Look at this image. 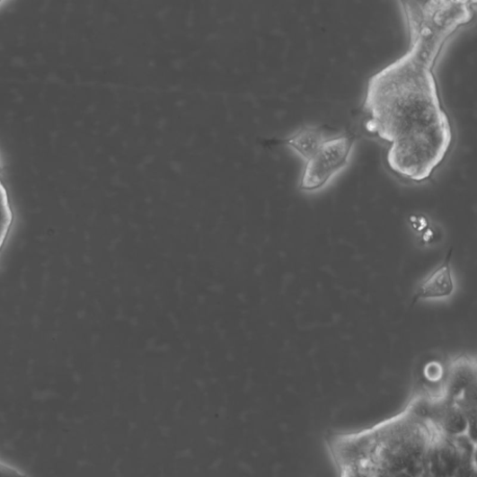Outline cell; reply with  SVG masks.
Wrapping results in <instances>:
<instances>
[{
    "mask_svg": "<svg viewBox=\"0 0 477 477\" xmlns=\"http://www.w3.org/2000/svg\"><path fill=\"white\" fill-rule=\"evenodd\" d=\"M441 52L411 40L408 51L372 75L366 89L367 131L389 144V168L415 183L432 177L454 142L435 75Z\"/></svg>",
    "mask_w": 477,
    "mask_h": 477,
    "instance_id": "cell-1",
    "label": "cell"
},
{
    "mask_svg": "<svg viewBox=\"0 0 477 477\" xmlns=\"http://www.w3.org/2000/svg\"><path fill=\"white\" fill-rule=\"evenodd\" d=\"M355 141L353 136L326 139L316 154L306 161L299 189L312 192L325 186L335 173L347 165Z\"/></svg>",
    "mask_w": 477,
    "mask_h": 477,
    "instance_id": "cell-2",
    "label": "cell"
},
{
    "mask_svg": "<svg viewBox=\"0 0 477 477\" xmlns=\"http://www.w3.org/2000/svg\"><path fill=\"white\" fill-rule=\"evenodd\" d=\"M477 365L475 357L460 354L447 358L446 373L441 395L450 403L462 408L475 422L477 395Z\"/></svg>",
    "mask_w": 477,
    "mask_h": 477,
    "instance_id": "cell-3",
    "label": "cell"
},
{
    "mask_svg": "<svg viewBox=\"0 0 477 477\" xmlns=\"http://www.w3.org/2000/svg\"><path fill=\"white\" fill-rule=\"evenodd\" d=\"M425 458V477H455L464 451L475 449L470 439L457 441L434 428Z\"/></svg>",
    "mask_w": 477,
    "mask_h": 477,
    "instance_id": "cell-4",
    "label": "cell"
},
{
    "mask_svg": "<svg viewBox=\"0 0 477 477\" xmlns=\"http://www.w3.org/2000/svg\"><path fill=\"white\" fill-rule=\"evenodd\" d=\"M450 257L451 251L442 264L419 284L415 293L416 300L440 301L455 296L457 285Z\"/></svg>",
    "mask_w": 477,
    "mask_h": 477,
    "instance_id": "cell-5",
    "label": "cell"
},
{
    "mask_svg": "<svg viewBox=\"0 0 477 477\" xmlns=\"http://www.w3.org/2000/svg\"><path fill=\"white\" fill-rule=\"evenodd\" d=\"M326 139L328 138L325 137L320 128H305L282 141V143L292 147L301 157L308 161L316 154Z\"/></svg>",
    "mask_w": 477,
    "mask_h": 477,
    "instance_id": "cell-6",
    "label": "cell"
},
{
    "mask_svg": "<svg viewBox=\"0 0 477 477\" xmlns=\"http://www.w3.org/2000/svg\"><path fill=\"white\" fill-rule=\"evenodd\" d=\"M14 222V214L8 190L3 179V163L0 159V252L4 249Z\"/></svg>",
    "mask_w": 477,
    "mask_h": 477,
    "instance_id": "cell-7",
    "label": "cell"
},
{
    "mask_svg": "<svg viewBox=\"0 0 477 477\" xmlns=\"http://www.w3.org/2000/svg\"><path fill=\"white\" fill-rule=\"evenodd\" d=\"M445 236V233L439 225L432 223L420 235L416 237L417 243L420 246L434 247L441 243Z\"/></svg>",
    "mask_w": 477,
    "mask_h": 477,
    "instance_id": "cell-8",
    "label": "cell"
},
{
    "mask_svg": "<svg viewBox=\"0 0 477 477\" xmlns=\"http://www.w3.org/2000/svg\"><path fill=\"white\" fill-rule=\"evenodd\" d=\"M455 477H476L475 449L464 451Z\"/></svg>",
    "mask_w": 477,
    "mask_h": 477,
    "instance_id": "cell-9",
    "label": "cell"
},
{
    "mask_svg": "<svg viewBox=\"0 0 477 477\" xmlns=\"http://www.w3.org/2000/svg\"><path fill=\"white\" fill-rule=\"evenodd\" d=\"M431 224L429 218L424 215H412L409 218V227L416 237L420 235Z\"/></svg>",
    "mask_w": 477,
    "mask_h": 477,
    "instance_id": "cell-10",
    "label": "cell"
}]
</instances>
